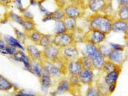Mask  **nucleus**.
<instances>
[{
  "label": "nucleus",
  "mask_w": 128,
  "mask_h": 96,
  "mask_svg": "<svg viewBox=\"0 0 128 96\" xmlns=\"http://www.w3.org/2000/svg\"><path fill=\"white\" fill-rule=\"evenodd\" d=\"M13 88V83L6 78L0 74V91L8 92Z\"/></svg>",
  "instance_id": "5701e85b"
},
{
  "label": "nucleus",
  "mask_w": 128,
  "mask_h": 96,
  "mask_svg": "<svg viewBox=\"0 0 128 96\" xmlns=\"http://www.w3.org/2000/svg\"><path fill=\"white\" fill-rule=\"evenodd\" d=\"M120 72V68L115 71L106 73L103 78L104 82L108 85L112 84H116V82L119 78Z\"/></svg>",
  "instance_id": "aec40b11"
},
{
  "label": "nucleus",
  "mask_w": 128,
  "mask_h": 96,
  "mask_svg": "<svg viewBox=\"0 0 128 96\" xmlns=\"http://www.w3.org/2000/svg\"><path fill=\"white\" fill-rule=\"evenodd\" d=\"M64 22L65 23L66 28H67V31L68 32H70V33L74 32L78 27V26L77 20L75 19H73V18L66 17L65 19H64Z\"/></svg>",
  "instance_id": "a878e982"
},
{
  "label": "nucleus",
  "mask_w": 128,
  "mask_h": 96,
  "mask_svg": "<svg viewBox=\"0 0 128 96\" xmlns=\"http://www.w3.org/2000/svg\"><path fill=\"white\" fill-rule=\"evenodd\" d=\"M120 68V67H118V66H116V64H114L112 62L110 61V60L106 59L103 67H102L101 71L102 72L106 74V73H109L111 72L115 71V70H117V69H118Z\"/></svg>",
  "instance_id": "c756f323"
},
{
  "label": "nucleus",
  "mask_w": 128,
  "mask_h": 96,
  "mask_svg": "<svg viewBox=\"0 0 128 96\" xmlns=\"http://www.w3.org/2000/svg\"><path fill=\"white\" fill-rule=\"evenodd\" d=\"M31 68H32V74L38 78H40L44 73V68H43V64L42 61L32 60Z\"/></svg>",
  "instance_id": "412c9836"
},
{
  "label": "nucleus",
  "mask_w": 128,
  "mask_h": 96,
  "mask_svg": "<svg viewBox=\"0 0 128 96\" xmlns=\"http://www.w3.org/2000/svg\"><path fill=\"white\" fill-rule=\"evenodd\" d=\"M43 60L56 62L61 59V49L51 44L42 50Z\"/></svg>",
  "instance_id": "20e7f679"
},
{
  "label": "nucleus",
  "mask_w": 128,
  "mask_h": 96,
  "mask_svg": "<svg viewBox=\"0 0 128 96\" xmlns=\"http://www.w3.org/2000/svg\"><path fill=\"white\" fill-rule=\"evenodd\" d=\"M80 62L82 64V66L83 68H86V69H94L93 63L92 60L90 58L84 56H81L79 58Z\"/></svg>",
  "instance_id": "72a5a7b5"
},
{
  "label": "nucleus",
  "mask_w": 128,
  "mask_h": 96,
  "mask_svg": "<svg viewBox=\"0 0 128 96\" xmlns=\"http://www.w3.org/2000/svg\"><path fill=\"white\" fill-rule=\"evenodd\" d=\"M39 79L41 91L44 95L47 94L49 93L50 89L53 86V78L48 74L44 72Z\"/></svg>",
  "instance_id": "2eb2a0df"
},
{
  "label": "nucleus",
  "mask_w": 128,
  "mask_h": 96,
  "mask_svg": "<svg viewBox=\"0 0 128 96\" xmlns=\"http://www.w3.org/2000/svg\"><path fill=\"white\" fill-rule=\"evenodd\" d=\"M116 19L128 22V5L119 6L115 13Z\"/></svg>",
  "instance_id": "b1692460"
},
{
  "label": "nucleus",
  "mask_w": 128,
  "mask_h": 96,
  "mask_svg": "<svg viewBox=\"0 0 128 96\" xmlns=\"http://www.w3.org/2000/svg\"><path fill=\"white\" fill-rule=\"evenodd\" d=\"M107 2L105 0H88L86 7L92 12V14L102 13L106 5Z\"/></svg>",
  "instance_id": "9b49d317"
},
{
  "label": "nucleus",
  "mask_w": 128,
  "mask_h": 96,
  "mask_svg": "<svg viewBox=\"0 0 128 96\" xmlns=\"http://www.w3.org/2000/svg\"><path fill=\"white\" fill-rule=\"evenodd\" d=\"M19 93L23 95L24 96H37L38 94H36V92L34 90H32V89H26V88H22L19 89L18 91Z\"/></svg>",
  "instance_id": "a19ab883"
},
{
  "label": "nucleus",
  "mask_w": 128,
  "mask_h": 96,
  "mask_svg": "<svg viewBox=\"0 0 128 96\" xmlns=\"http://www.w3.org/2000/svg\"><path fill=\"white\" fill-rule=\"evenodd\" d=\"M114 18L102 13L92 14L88 18L89 29L99 30L108 35L112 32Z\"/></svg>",
  "instance_id": "f03ea898"
},
{
  "label": "nucleus",
  "mask_w": 128,
  "mask_h": 96,
  "mask_svg": "<svg viewBox=\"0 0 128 96\" xmlns=\"http://www.w3.org/2000/svg\"><path fill=\"white\" fill-rule=\"evenodd\" d=\"M40 2L38 0H29V6H38Z\"/></svg>",
  "instance_id": "8fccbe9b"
},
{
  "label": "nucleus",
  "mask_w": 128,
  "mask_h": 96,
  "mask_svg": "<svg viewBox=\"0 0 128 96\" xmlns=\"http://www.w3.org/2000/svg\"><path fill=\"white\" fill-rule=\"evenodd\" d=\"M68 3L80 6H86V4H84L83 0H68Z\"/></svg>",
  "instance_id": "a18cd8bd"
},
{
  "label": "nucleus",
  "mask_w": 128,
  "mask_h": 96,
  "mask_svg": "<svg viewBox=\"0 0 128 96\" xmlns=\"http://www.w3.org/2000/svg\"><path fill=\"white\" fill-rule=\"evenodd\" d=\"M8 22V18H4L3 19H2L0 20V24H5Z\"/></svg>",
  "instance_id": "864d4df0"
},
{
  "label": "nucleus",
  "mask_w": 128,
  "mask_h": 96,
  "mask_svg": "<svg viewBox=\"0 0 128 96\" xmlns=\"http://www.w3.org/2000/svg\"><path fill=\"white\" fill-rule=\"evenodd\" d=\"M12 2V0H0L1 4H7Z\"/></svg>",
  "instance_id": "603ef678"
},
{
  "label": "nucleus",
  "mask_w": 128,
  "mask_h": 96,
  "mask_svg": "<svg viewBox=\"0 0 128 96\" xmlns=\"http://www.w3.org/2000/svg\"><path fill=\"white\" fill-rule=\"evenodd\" d=\"M111 49L114 51H120V50H124L125 47L124 46L118 43H114V42H108Z\"/></svg>",
  "instance_id": "37998d69"
},
{
  "label": "nucleus",
  "mask_w": 128,
  "mask_h": 96,
  "mask_svg": "<svg viewBox=\"0 0 128 96\" xmlns=\"http://www.w3.org/2000/svg\"><path fill=\"white\" fill-rule=\"evenodd\" d=\"M51 17L52 18V20L56 21V20H64L66 16L63 8L57 7L55 10L52 11Z\"/></svg>",
  "instance_id": "c85d7f7f"
},
{
  "label": "nucleus",
  "mask_w": 128,
  "mask_h": 96,
  "mask_svg": "<svg viewBox=\"0 0 128 96\" xmlns=\"http://www.w3.org/2000/svg\"><path fill=\"white\" fill-rule=\"evenodd\" d=\"M87 1H88V0H87Z\"/></svg>",
  "instance_id": "680f3d73"
},
{
  "label": "nucleus",
  "mask_w": 128,
  "mask_h": 96,
  "mask_svg": "<svg viewBox=\"0 0 128 96\" xmlns=\"http://www.w3.org/2000/svg\"><path fill=\"white\" fill-rule=\"evenodd\" d=\"M20 14H21L24 19H25V20H34V14L32 13V11L30 10L28 6L25 8L24 10Z\"/></svg>",
  "instance_id": "ea45409f"
},
{
  "label": "nucleus",
  "mask_w": 128,
  "mask_h": 96,
  "mask_svg": "<svg viewBox=\"0 0 128 96\" xmlns=\"http://www.w3.org/2000/svg\"><path fill=\"white\" fill-rule=\"evenodd\" d=\"M68 80L72 88H80L82 84L79 79L78 76L76 75H68Z\"/></svg>",
  "instance_id": "f704fd0d"
},
{
  "label": "nucleus",
  "mask_w": 128,
  "mask_h": 96,
  "mask_svg": "<svg viewBox=\"0 0 128 96\" xmlns=\"http://www.w3.org/2000/svg\"><path fill=\"white\" fill-rule=\"evenodd\" d=\"M14 96H24L23 95H22L21 94L19 93L18 92H16V94H15L14 95Z\"/></svg>",
  "instance_id": "4d7b16f0"
},
{
  "label": "nucleus",
  "mask_w": 128,
  "mask_h": 96,
  "mask_svg": "<svg viewBox=\"0 0 128 96\" xmlns=\"http://www.w3.org/2000/svg\"><path fill=\"white\" fill-rule=\"evenodd\" d=\"M58 94H57L56 91H52V92H50V96H58Z\"/></svg>",
  "instance_id": "6e6d98bb"
},
{
  "label": "nucleus",
  "mask_w": 128,
  "mask_h": 96,
  "mask_svg": "<svg viewBox=\"0 0 128 96\" xmlns=\"http://www.w3.org/2000/svg\"><path fill=\"white\" fill-rule=\"evenodd\" d=\"M22 28L26 34H30V32L36 30V23L34 20H24L23 23L21 25Z\"/></svg>",
  "instance_id": "bb28decb"
},
{
  "label": "nucleus",
  "mask_w": 128,
  "mask_h": 96,
  "mask_svg": "<svg viewBox=\"0 0 128 96\" xmlns=\"http://www.w3.org/2000/svg\"><path fill=\"white\" fill-rule=\"evenodd\" d=\"M95 86H96V88L98 89L100 94L102 96H109L110 95L108 90V85L106 84L104 82V81H102V82H100V81H98V82H97Z\"/></svg>",
  "instance_id": "2f4dec72"
},
{
  "label": "nucleus",
  "mask_w": 128,
  "mask_h": 96,
  "mask_svg": "<svg viewBox=\"0 0 128 96\" xmlns=\"http://www.w3.org/2000/svg\"><path fill=\"white\" fill-rule=\"evenodd\" d=\"M52 44H54L60 49L75 44L72 34L68 32L60 35H54Z\"/></svg>",
  "instance_id": "0eeeda50"
},
{
  "label": "nucleus",
  "mask_w": 128,
  "mask_h": 96,
  "mask_svg": "<svg viewBox=\"0 0 128 96\" xmlns=\"http://www.w3.org/2000/svg\"><path fill=\"white\" fill-rule=\"evenodd\" d=\"M37 96H45V95H38Z\"/></svg>",
  "instance_id": "13d9d810"
},
{
  "label": "nucleus",
  "mask_w": 128,
  "mask_h": 96,
  "mask_svg": "<svg viewBox=\"0 0 128 96\" xmlns=\"http://www.w3.org/2000/svg\"><path fill=\"white\" fill-rule=\"evenodd\" d=\"M105 1H106V2H108V1H110V0H105Z\"/></svg>",
  "instance_id": "bf43d9fd"
},
{
  "label": "nucleus",
  "mask_w": 128,
  "mask_h": 96,
  "mask_svg": "<svg viewBox=\"0 0 128 96\" xmlns=\"http://www.w3.org/2000/svg\"><path fill=\"white\" fill-rule=\"evenodd\" d=\"M116 84H110L108 86V90L110 94H112V93H114L115 92V89H116Z\"/></svg>",
  "instance_id": "de8ad7c7"
},
{
  "label": "nucleus",
  "mask_w": 128,
  "mask_h": 96,
  "mask_svg": "<svg viewBox=\"0 0 128 96\" xmlns=\"http://www.w3.org/2000/svg\"><path fill=\"white\" fill-rule=\"evenodd\" d=\"M107 60L112 62L114 64L118 66V67H121V66L126 60V54L124 50H120V51L112 50L110 54L107 58Z\"/></svg>",
  "instance_id": "f3484780"
},
{
  "label": "nucleus",
  "mask_w": 128,
  "mask_h": 96,
  "mask_svg": "<svg viewBox=\"0 0 128 96\" xmlns=\"http://www.w3.org/2000/svg\"><path fill=\"white\" fill-rule=\"evenodd\" d=\"M94 70V69L83 68V70L78 75L79 79L82 85L88 86L93 85L96 78Z\"/></svg>",
  "instance_id": "9d476101"
},
{
  "label": "nucleus",
  "mask_w": 128,
  "mask_h": 96,
  "mask_svg": "<svg viewBox=\"0 0 128 96\" xmlns=\"http://www.w3.org/2000/svg\"><path fill=\"white\" fill-rule=\"evenodd\" d=\"M80 56L81 52L76 44H73L61 49V58L65 62L79 59Z\"/></svg>",
  "instance_id": "39448f33"
},
{
  "label": "nucleus",
  "mask_w": 128,
  "mask_h": 96,
  "mask_svg": "<svg viewBox=\"0 0 128 96\" xmlns=\"http://www.w3.org/2000/svg\"><path fill=\"white\" fill-rule=\"evenodd\" d=\"M42 34H42L40 32H39L37 30H35L30 32V34H28V40L32 42V44L38 45V42H39L42 36Z\"/></svg>",
  "instance_id": "cd10ccee"
},
{
  "label": "nucleus",
  "mask_w": 128,
  "mask_h": 96,
  "mask_svg": "<svg viewBox=\"0 0 128 96\" xmlns=\"http://www.w3.org/2000/svg\"><path fill=\"white\" fill-rule=\"evenodd\" d=\"M13 89L16 91V92H18V90H19L20 88H19V86H18V84H16V83H13Z\"/></svg>",
  "instance_id": "5fc2aeb1"
},
{
  "label": "nucleus",
  "mask_w": 128,
  "mask_h": 96,
  "mask_svg": "<svg viewBox=\"0 0 128 96\" xmlns=\"http://www.w3.org/2000/svg\"><path fill=\"white\" fill-rule=\"evenodd\" d=\"M107 35L99 30L89 29L86 32V42L96 46H99L106 42Z\"/></svg>",
  "instance_id": "423d86ee"
},
{
  "label": "nucleus",
  "mask_w": 128,
  "mask_h": 96,
  "mask_svg": "<svg viewBox=\"0 0 128 96\" xmlns=\"http://www.w3.org/2000/svg\"><path fill=\"white\" fill-rule=\"evenodd\" d=\"M84 96H102L100 94L98 89L96 88V86L91 85L89 86L88 89L86 90V92L85 93Z\"/></svg>",
  "instance_id": "58836bf2"
},
{
  "label": "nucleus",
  "mask_w": 128,
  "mask_h": 96,
  "mask_svg": "<svg viewBox=\"0 0 128 96\" xmlns=\"http://www.w3.org/2000/svg\"><path fill=\"white\" fill-rule=\"evenodd\" d=\"M73 38H74V44H82L86 42V32L82 28L78 27L74 32H72Z\"/></svg>",
  "instance_id": "6ab92c4d"
},
{
  "label": "nucleus",
  "mask_w": 128,
  "mask_h": 96,
  "mask_svg": "<svg viewBox=\"0 0 128 96\" xmlns=\"http://www.w3.org/2000/svg\"><path fill=\"white\" fill-rule=\"evenodd\" d=\"M64 10L66 17L78 20L84 16L85 8L84 6H80V5L68 3L64 7Z\"/></svg>",
  "instance_id": "6e6552de"
},
{
  "label": "nucleus",
  "mask_w": 128,
  "mask_h": 96,
  "mask_svg": "<svg viewBox=\"0 0 128 96\" xmlns=\"http://www.w3.org/2000/svg\"><path fill=\"white\" fill-rule=\"evenodd\" d=\"M26 52L32 60H35V61L43 60L42 50H40L38 45L32 44V43L26 45Z\"/></svg>",
  "instance_id": "f8f14e48"
},
{
  "label": "nucleus",
  "mask_w": 128,
  "mask_h": 96,
  "mask_svg": "<svg viewBox=\"0 0 128 96\" xmlns=\"http://www.w3.org/2000/svg\"><path fill=\"white\" fill-rule=\"evenodd\" d=\"M54 2L58 7L63 8H64V7L68 3V0H54Z\"/></svg>",
  "instance_id": "c03bdc74"
},
{
  "label": "nucleus",
  "mask_w": 128,
  "mask_h": 96,
  "mask_svg": "<svg viewBox=\"0 0 128 96\" xmlns=\"http://www.w3.org/2000/svg\"><path fill=\"white\" fill-rule=\"evenodd\" d=\"M38 8L40 13L42 15V17H44V16H51V14H52V11H51V10H49L48 8L46 7L42 2H40L39 4H38Z\"/></svg>",
  "instance_id": "4c0bfd02"
},
{
  "label": "nucleus",
  "mask_w": 128,
  "mask_h": 96,
  "mask_svg": "<svg viewBox=\"0 0 128 96\" xmlns=\"http://www.w3.org/2000/svg\"><path fill=\"white\" fill-rule=\"evenodd\" d=\"M51 20H52V18L51 17V16H44V17H42V22H44V23H46L48 22H50Z\"/></svg>",
  "instance_id": "09e8293b"
},
{
  "label": "nucleus",
  "mask_w": 128,
  "mask_h": 96,
  "mask_svg": "<svg viewBox=\"0 0 128 96\" xmlns=\"http://www.w3.org/2000/svg\"><path fill=\"white\" fill-rule=\"evenodd\" d=\"M3 38L4 40L7 45L16 48L18 50L26 51V46L20 42L18 38L10 35H3Z\"/></svg>",
  "instance_id": "a211bd4d"
},
{
  "label": "nucleus",
  "mask_w": 128,
  "mask_h": 96,
  "mask_svg": "<svg viewBox=\"0 0 128 96\" xmlns=\"http://www.w3.org/2000/svg\"><path fill=\"white\" fill-rule=\"evenodd\" d=\"M17 50H18V49L15 48V47L11 46L6 44V47L4 49L0 50V53L2 54H4V55H8L10 56H12L16 53Z\"/></svg>",
  "instance_id": "e433bc0d"
},
{
  "label": "nucleus",
  "mask_w": 128,
  "mask_h": 96,
  "mask_svg": "<svg viewBox=\"0 0 128 96\" xmlns=\"http://www.w3.org/2000/svg\"><path fill=\"white\" fill-rule=\"evenodd\" d=\"M6 42H5L3 38V37H2H2H0V50L4 49V48L6 47Z\"/></svg>",
  "instance_id": "3c124183"
},
{
  "label": "nucleus",
  "mask_w": 128,
  "mask_h": 96,
  "mask_svg": "<svg viewBox=\"0 0 128 96\" xmlns=\"http://www.w3.org/2000/svg\"><path fill=\"white\" fill-rule=\"evenodd\" d=\"M44 72L50 75L52 78L59 80L64 76L67 73L66 70V63L62 60L52 62L42 60Z\"/></svg>",
  "instance_id": "7ed1b4c3"
},
{
  "label": "nucleus",
  "mask_w": 128,
  "mask_h": 96,
  "mask_svg": "<svg viewBox=\"0 0 128 96\" xmlns=\"http://www.w3.org/2000/svg\"><path fill=\"white\" fill-rule=\"evenodd\" d=\"M56 91L59 96L64 95L66 93L70 92L71 90V86L68 80V78H65L63 76L62 78L58 80Z\"/></svg>",
  "instance_id": "dca6fc26"
},
{
  "label": "nucleus",
  "mask_w": 128,
  "mask_h": 96,
  "mask_svg": "<svg viewBox=\"0 0 128 96\" xmlns=\"http://www.w3.org/2000/svg\"><path fill=\"white\" fill-rule=\"evenodd\" d=\"M67 32L68 31H67L64 20L54 21V27H53V30H52V35H60V34H64Z\"/></svg>",
  "instance_id": "4be33fe9"
},
{
  "label": "nucleus",
  "mask_w": 128,
  "mask_h": 96,
  "mask_svg": "<svg viewBox=\"0 0 128 96\" xmlns=\"http://www.w3.org/2000/svg\"><path fill=\"white\" fill-rule=\"evenodd\" d=\"M83 67L79 59L70 60L66 63V73L68 75L78 76L83 70Z\"/></svg>",
  "instance_id": "ddd939ff"
},
{
  "label": "nucleus",
  "mask_w": 128,
  "mask_h": 96,
  "mask_svg": "<svg viewBox=\"0 0 128 96\" xmlns=\"http://www.w3.org/2000/svg\"><path fill=\"white\" fill-rule=\"evenodd\" d=\"M79 49L81 52V56L88 57L92 60L94 69L95 70L101 71L106 58L100 54L98 46L86 42L82 44V46Z\"/></svg>",
  "instance_id": "f257e3e1"
},
{
  "label": "nucleus",
  "mask_w": 128,
  "mask_h": 96,
  "mask_svg": "<svg viewBox=\"0 0 128 96\" xmlns=\"http://www.w3.org/2000/svg\"><path fill=\"white\" fill-rule=\"evenodd\" d=\"M98 49H99V51L100 54L106 59L108 58V57L110 54L111 52L112 51V50L111 49L108 42V43L104 42V43H102L101 44L98 46Z\"/></svg>",
  "instance_id": "7c9ffc66"
},
{
  "label": "nucleus",
  "mask_w": 128,
  "mask_h": 96,
  "mask_svg": "<svg viewBox=\"0 0 128 96\" xmlns=\"http://www.w3.org/2000/svg\"><path fill=\"white\" fill-rule=\"evenodd\" d=\"M116 2L118 4V7L128 5V0H116Z\"/></svg>",
  "instance_id": "49530a36"
},
{
  "label": "nucleus",
  "mask_w": 128,
  "mask_h": 96,
  "mask_svg": "<svg viewBox=\"0 0 128 96\" xmlns=\"http://www.w3.org/2000/svg\"><path fill=\"white\" fill-rule=\"evenodd\" d=\"M54 35H50V34H42V36L38 42V46L42 49L46 48L50 44H52Z\"/></svg>",
  "instance_id": "393cba45"
},
{
  "label": "nucleus",
  "mask_w": 128,
  "mask_h": 96,
  "mask_svg": "<svg viewBox=\"0 0 128 96\" xmlns=\"http://www.w3.org/2000/svg\"><path fill=\"white\" fill-rule=\"evenodd\" d=\"M12 3H14L16 9L20 13H21L24 10L25 8H26L24 7V6L23 3H22V0H12Z\"/></svg>",
  "instance_id": "79ce46f5"
},
{
  "label": "nucleus",
  "mask_w": 128,
  "mask_h": 96,
  "mask_svg": "<svg viewBox=\"0 0 128 96\" xmlns=\"http://www.w3.org/2000/svg\"><path fill=\"white\" fill-rule=\"evenodd\" d=\"M7 16L8 19H11L12 21L20 25V26L22 24L24 20L22 15L18 14H16L14 12H10L8 14Z\"/></svg>",
  "instance_id": "473e14b6"
},
{
  "label": "nucleus",
  "mask_w": 128,
  "mask_h": 96,
  "mask_svg": "<svg viewBox=\"0 0 128 96\" xmlns=\"http://www.w3.org/2000/svg\"></svg>",
  "instance_id": "052dcab7"
},
{
  "label": "nucleus",
  "mask_w": 128,
  "mask_h": 96,
  "mask_svg": "<svg viewBox=\"0 0 128 96\" xmlns=\"http://www.w3.org/2000/svg\"><path fill=\"white\" fill-rule=\"evenodd\" d=\"M112 32L115 34H123L128 35V22L118 19H114Z\"/></svg>",
  "instance_id": "4468645a"
},
{
  "label": "nucleus",
  "mask_w": 128,
  "mask_h": 96,
  "mask_svg": "<svg viewBox=\"0 0 128 96\" xmlns=\"http://www.w3.org/2000/svg\"><path fill=\"white\" fill-rule=\"evenodd\" d=\"M10 57L12 58V60L17 62L22 63L23 64L24 69L32 74V68H31L32 60L26 51L18 50L16 53Z\"/></svg>",
  "instance_id": "1a4fd4ad"
},
{
  "label": "nucleus",
  "mask_w": 128,
  "mask_h": 96,
  "mask_svg": "<svg viewBox=\"0 0 128 96\" xmlns=\"http://www.w3.org/2000/svg\"><path fill=\"white\" fill-rule=\"evenodd\" d=\"M14 33L16 38H18L20 42H22V44H25L27 40H28V34H26L24 31H21L16 28H14Z\"/></svg>",
  "instance_id": "c9c22d12"
}]
</instances>
